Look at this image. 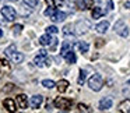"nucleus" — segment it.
<instances>
[{
    "label": "nucleus",
    "instance_id": "obj_1",
    "mask_svg": "<svg viewBox=\"0 0 130 113\" xmlns=\"http://www.w3.org/2000/svg\"><path fill=\"white\" fill-rule=\"evenodd\" d=\"M73 105V101L67 98H63V96H59V98L55 99V106L60 110H69Z\"/></svg>",
    "mask_w": 130,
    "mask_h": 113
},
{
    "label": "nucleus",
    "instance_id": "obj_2",
    "mask_svg": "<svg viewBox=\"0 0 130 113\" xmlns=\"http://www.w3.org/2000/svg\"><path fill=\"white\" fill-rule=\"evenodd\" d=\"M88 85H90V88L92 91H101L102 85H104L102 77L99 76V74H94V76L90 78V81H88Z\"/></svg>",
    "mask_w": 130,
    "mask_h": 113
},
{
    "label": "nucleus",
    "instance_id": "obj_3",
    "mask_svg": "<svg viewBox=\"0 0 130 113\" xmlns=\"http://www.w3.org/2000/svg\"><path fill=\"white\" fill-rule=\"evenodd\" d=\"M2 15H3L7 21H14L15 18H17V11H15V9L11 6H4V7H2Z\"/></svg>",
    "mask_w": 130,
    "mask_h": 113
},
{
    "label": "nucleus",
    "instance_id": "obj_4",
    "mask_svg": "<svg viewBox=\"0 0 130 113\" xmlns=\"http://www.w3.org/2000/svg\"><path fill=\"white\" fill-rule=\"evenodd\" d=\"M74 28H76V31H74V32H76L77 35H84L85 32L91 28V24H90V21L81 20V21H78V23L74 25Z\"/></svg>",
    "mask_w": 130,
    "mask_h": 113
},
{
    "label": "nucleus",
    "instance_id": "obj_5",
    "mask_svg": "<svg viewBox=\"0 0 130 113\" xmlns=\"http://www.w3.org/2000/svg\"><path fill=\"white\" fill-rule=\"evenodd\" d=\"M115 31H116V34H119L120 36H127V35H129V29H127L126 24L122 20L115 24Z\"/></svg>",
    "mask_w": 130,
    "mask_h": 113
},
{
    "label": "nucleus",
    "instance_id": "obj_6",
    "mask_svg": "<svg viewBox=\"0 0 130 113\" xmlns=\"http://www.w3.org/2000/svg\"><path fill=\"white\" fill-rule=\"evenodd\" d=\"M34 63H35V66H38V67L51 66V60L46 59V56H43V54H38V56L34 59Z\"/></svg>",
    "mask_w": 130,
    "mask_h": 113
},
{
    "label": "nucleus",
    "instance_id": "obj_7",
    "mask_svg": "<svg viewBox=\"0 0 130 113\" xmlns=\"http://www.w3.org/2000/svg\"><path fill=\"white\" fill-rule=\"evenodd\" d=\"M43 102V96L42 95H34L31 99H29V105H31L32 109H38V107L42 105Z\"/></svg>",
    "mask_w": 130,
    "mask_h": 113
},
{
    "label": "nucleus",
    "instance_id": "obj_8",
    "mask_svg": "<svg viewBox=\"0 0 130 113\" xmlns=\"http://www.w3.org/2000/svg\"><path fill=\"white\" fill-rule=\"evenodd\" d=\"M98 107H99V110H102V112L110 109V107H112V99L110 98H102L101 101H99Z\"/></svg>",
    "mask_w": 130,
    "mask_h": 113
},
{
    "label": "nucleus",
    "instance_id": "obj_9",
    "mask_svg": "<svg viewBox=\"0 0 130 113\" xmlns=\"http://www.w3.org/2000/svg\"><path fill=\"white\" fill-rule=\"evenodd\" d=\"M15 101H17V105L20 109H27L28 107V99H27V95H24V93H20Z\"/></svg>",
    "mask_w": 130,
    "mask_h": 113
},
{
    "label": "nucleus",
    "instance_id": "obj_10",
    "mask_svg": "<svg viewBox=\"0 0 130 113\" xmlns=\"http://www.w3.org/2000/svg\"><path fill=\"white\" fill-rule=\"evenodd\" d=\"M49 18H51L52 21H55V23H60V21H63L66 18V14L63 11H59V10L55 9V11L52 13V15Z\"/></svg>",
    "mask_w": 130,
    "mask_h": 113
},
{
    "label": "nucleus",
    "instance_id": "obj_11",
    "mask_svg": "<svg viewBox=\"0 0 130 113\" xmlns=\"http://www.w3.org/2000/svg\"><path fill=\"white\" fill-rule=\"evenodd\" d=\"M3 105H4V107H6L9 112H15V110H17V105H15V102L13 101L11 98L4 99V101H3Z\"/></svg>",
    "mask_w": 130,
    "mask_h": 113
},
{
    "label": "nucleus",
    "instance_id": "obj_12",
    "mask_svg": "<svg viewBox=\"0 0 130 113\" xmlns=\"http://www.w3.org/2000/svg\"><path fill=\"white\" fill-rule=\"evenodd\" d=\"M62 56H63V59H64L67 63H70V64L76 63V60H77V57H76V54H74V52H73V50H67V52H64V53H63Z\"/></svg>",
    "mask_w": 130,
    "mask_h": 113
},
{
    "label": "nucleus",
    "instance_id": "obj_13",
    "mask_svg": "<svg viewBox=\"0 0 130 113\" xmlns=\"http://www.w3.org/2000/svg\"><path fill=\"white\" fill-rule=\"evenodd\" d=\"M108 28H109V23L108 21H102V23L96 24V32H99V34H105L108 31Z\"/></svg>",
    "mask_w": 130,
    "mask_h": 113
},
{
    "label": "nucleus",
    "instance_id": "obj_14",
    "mask_svg": "<svg viewBox=\"0 0 130 113\" xmlns=\"http://www.w3.org/2000/svg\"><path fill=\"white\" fill-rule=\"evenodd\" d=\"M119 110L123 113H130V99H126V101L120 102L119 105Z\"/></svg>",
    "mask_w": 130,
    "mask_h": 113
},
{
    "label": "nucleus",
    "instance_id": "obj_15",
    "mask_svg": "<svg viewBox=\"0 0 130 113\" xmlns=\"http://www.w3.org/2000/svg\"><path fill=\"white\" fill-rule=\"evenodd\" d=\"M56 87H57V91H59V92H64V91H67V88H69V81L60 80V81L56 84Z\"/></svg>",
    "mask_w": 130,
    "mask_h": 113
},
{
    "label": "nucleus",
    "instance_id": "obj_16",
    "mask_svg": "<svg viewBox=\"0 0 130 113\" xmlns=\"http://www.w3.org/2000/svg\"><path fill=\"white\" fill-rule=\"evenodd\" d=\"M10 59L13 60L14 63H23V60H24V54L23 53H18V52H14V53L10 56Z\"/></svg>",
    "mask_w": 130,
    "mask_h": 113
},
{
    "label": "nucleus",
    "instance_id": "obj_17",
    "mask_svg": "<svg viewBox=\"0 0 130 113\" xmlns=\"http://www.w3.org/2000/svg\"><path fill=\"white\" fill-rule=\"evenodd\" d=\"M51 42H52V38H51V35H49V34L42 35V36L39 38V43H41V45H43V46L51 45Z\"/></svg>",
    "mask_w": 130,
    "mask_h": 113
},
{
    "label": "nucleus",
    "instance_id": "obj_18",
    "mask_svg": "<svg viewBox=\"0 0 130 113\" xmlns=\"http://www.w3.org/2000/svg\"><path fill=\"white\" fill-rule=\"evenodd\" d=\"M77 48H78V50L81 52V53H87L88 49H90V45H88L87 42H78L77 43Z\"/></svg>",
    "mask_w": 130,
    "mask_h": 113
},
{
    "label": "nucleus",
    "instance_id": "obj_19",
    "mask_svg": "<svg viewBox=\"0 0 130 113\" xmlns=\"http://www.w3.org/2000/svg\"><path fill=\"white\" fill-rule=\"evenodd\" d=\"M74 29H71V25H66L64 28H63V35H66V36H74Z\"/></svg>",
    "mask_w": 130,
    "mask_h": 113
},
{
    "label": "nucleus",
    "instance_id": "obj_20",
    "mask_svg": "<svg viewBox=\"0 0 130 113\" xmlns=\"http://www.w3.org/2000/svg\"><path fill=\"white\" fill-rule=\"evenodd\" d=\"M92 18H99V17H102V14H104V11H102V9L101 7H94V10H92Z\"/></svg>",
    "mask_w": 130,
    "mask_h": 113
},
{
    "label": "nucleus",
    "instance_id": "obj_21",
    "mask_svg": "<svg viewBox=\"0 0 130 113\" xmlns=\"http://www.w3.org/2000/svg\"><path fill=\"white\" fill-rule=\"evenodd\" d=\"M42 85H43L45 88H49V89H51V88H53V87H56V84H55L52 80H43V81H42Z\"/></svg>",
    "mask_w": 130,
    "mask_h": 113
},
{
    "label": "nucleus",
    "instance_id": "obj_22",
    "mask_svg": "<svg viewBox=\"0 0 130 113\" xmlns=\"http://www.w3.org/2000/svg\"><path fill=\"white\" fill-rule=\"evenodd\" d=\"M15 50H17V48H15V45H10L9 48H7L6 50H4V53H6V56H9V57H10V56H11V54L15 52Z\"/></svg>",
    "mask_w": 130,
    "mask_h": 113
},
{
    "label": "nucleus",
    "instance_id": "obj_23",
    "mask_svg": "<svg viewBox=\"0 0 130 113\" xmlns=\"http://www.w3.org/2000/svg\"><path fill=\"white\" fill-rule=\"evenodd\" d=\"M77 109H78V112H92V109H90V107L84 103H78L77 105Z\"/></svg>",
    "mask_w": 130,
    "mask_h": 113
},
{
    "label": "nucleus",
    "instance_id": "obj_24",
    "mask_svg": "<svg viewBox=\"0 0 130 113\" xmlns=\"http://www.w3.org/2000/svg\"><path fill=\"white\" fill-rule=\"evenodd\" d=\"M83 9H92L94 7V0H83Z\"/></svg>",
    "mask_w": 130,
    "mask_h": 113
},
{
    "label": "nucleus",
    "instance_id": "obj_25",
    "mask_svg": "<svg viewBox=\"0 0 130 113\" xmlns=\"http://www.w3.org/2000/svg\"><path fill=\"white\" fill-rule=\"evenodd\" d=\"M21 31H23V25H21V24H17V25L13 27V32H14V35H20Z\"/></svg>",
    "mask_w": 130,
    "mask_h": 113
},
{
    "label": "nucleus",
    "instance_id": "obj_26",
    "mask_svg": "<svg viewBox=\"0 0 130 113\" xmlns=\"http://www.w3.org/2000/svg\"><path fill=\"white\" fill-rule=\"evenodd\" d=\"M85 77H87V74H85V71H84V70H80V78H78V84H80V85H83V84H84V81H85Z\"/></svg>",
    "mask_w": 130,
    "mask_h": 113
},
{
    "label": "nucleus",
    "instance_id": "obj_27",
    "mask_svg": "<svg viewBox=\"0 0 130 113\" xmlns=\"http://www.w3.org/2000/svg\"><path fill=\"white\" fill-rule=\"evenodd\" d=\"M24 3H25L27 6H29V7H37L38 0H24Z\"/></svg>",
    "mask_w": 130,
    "mask_h": 113
},
{
    "label": "nucleus",
    "instance_id": "obj_28",
    "mask_svg": "<svg viewBox=\"0 0 130 113\" xmlns=\"http://www.w3.org/2000/svg\"><path fill=\"white\" fill-rule=\"evenodd\" d=\"M104 45H105V39H102V38H98L95 41V48H102Z\"/></svg>",
    "mask_w": 130,
    "mask_h": 113
},
{
    "label": "nucleus",
    "instance_id": "obj_29",
    "mask_svg": "<svg viewBox=\"0 0 130 113\" xmlns=\"http://www.w3.org/2000/svg\"><path fill=\"white\" fill-rule=\"evenodd\" d=\"M46 32H48V34H57V28L55 25H51V27L46 28Z\"/></svg>",
    "mask_w": 130,
    "mask_h": 113
},
{
    "label": "nucleus",
    "instance_id": "obj_30",
    "mask_svg": "<svg viewBox=\"0 0 130 113\" xmlns=\"http://www.w3.org/2000/svg\"><path fill=\"white\" fill-rule=\"evenodd\" d=\"M70 43H69V42H64V43H63V45H62V54L63 53H64V52H67V50H70Z\"/></svg>",
    "mask_w": 130,
    "mask_h": 113
},
{
    "label": "nucleus",
    "instance_id": "obj_31",
    "mask_svg": "<svg viewBox=\"0 0 130 113\" xmlns=\"http://www.w3.org/2000/svg\"><path fill=\"white\" fill-rule=\"evenodd\" d=\"M56 45H57V39H56V38H52V42H51L52 50H55V49H56Z\"/></svg>",
    "mask_w": 130,
    "mask_h": 113
},
{
    "label": "nucleus",
    "instance_id": "obj_32",
    "mask_svg": "<svg viewBox=\"0 0 130 113\" xmlns=\"http://www.w3.org/2000/svg\"><path fill=\"white\" fill-rule=\"evenodd\" d=\"M45 2L49 4V7H56V6H55V2H53V0H45Z\"/></svg>",
    "mask_w": 130,
    "mask_h": 113
},
{
    "label": "nucleus",
    "instance_id": "obj_33",
    "mask_svg": "<svg viewBox=\"0 0 130 113\" xmlns=\"http://www.w3.org/2000/svg\"><path fill=\"white\" fill-rule=\"evenodd\" d=\"M123 6H124V7H126V9H130V3H129V2H126V3H124V4H123Z\"/></svg>",
    "mask_w": 130,
    "mask_h": 113
},
{
    "label": "nucleus",
    "instance_id": "obj_34",
    "mask_svg": "<svg viewBox=\"0 0 130 113\" xmlns=\"http://www.w3.org/2000/svg\"><path fill=\"white\" fill-rule=\"evenodd\" d=\"M2 35H3V31H2V29H0V36H2Z\"/></svg>",
    "mask_w": 130,
    "mask_h": 113
},
{
    "label": "nucleus",
    "instance_id": "obj_35",
    "mask_svg": "<svg viewBox=\"0 0 130 113\" xmlns=\"http://www.w3.org/2000/svg\"><path fill=\"white\" fill-rule=\"evenodd\" d=\"M11 2H17V0H11Z\"/></svg>",
    "mask_w": 130,
    "mask_h": 113
}]
</instances>
